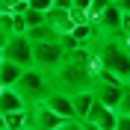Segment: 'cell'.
Returning <instances> with one entry per match:
<instances>
[{"mask_svg": "<svg viewBox=\"0 0 130 130\" xmlns=\"http://www.w3.org/2000/svg\"><path fill=\"white\" fill-rule=\"evenodd\" d=\"M12 89L24 98L27 106H36V104H44V98L53 92V86H50V77L44 71H39V68H24V74L18 77V83Z\"/></svg>", "mask_w": 130, "mask_h": 130, "instance_id": "6da1fadb", "label": "cell"}, {"mask_svg": "<svg viewBox=\"0 0 130 130\" xmlns=\"http://www.w3.org/2000/svg\"><path fill=\"white\" fill-rule=\"evenodd\" d=\"M65 56H68V50H65L62 39L59 41H44V44H32V68L44 71L47 77L65 62Z\"/></svg>", "mask_w": 130, "mask_h": 130, "instance_id": "7a4b0ae2", "label": "cell"}, {"mask_svg": "<svg viewBox=\"0 0 130 130\" xmlns=\"http://www.w3.org/2000/svg\"><path fill=\"white\" fill-rule=\"evenodd\" d=\"M124 92H127V86H124V83H118L112 74H106V71H98L95 83H92V98H95L98 104L109 106V109H115V106H118V101H121Z\"/></svg>", "mask_w": 130, "mask_h": 130, "instance_id": "3957f363", "label": "cell"}, {"mask_svg": "<svg viewBox=\"0 0 130 130\" xmlns=\"http://www.w3.org/2000/svg\"><path fill=\"white\" fill-rule=\"evenodd\" d=\"M3 59L21 65V68H32V41L27 39V32H12L3 44Z\"/></svg>", "mask_w": 130, "mask_h": 130, "instance_id": "277c9868", "label": "cell"}, {"mask_svg": "<svg viewBox=\"0 0 130 130\" xmlns=\"http://www.w3.org/2000/svg\"><path fill=\"white\" fill-rule=\"evenodd\" d=\"M59 127H62V118L50 112L44 104L27 106V130H59Z\"/></svg>", "mask_w": 130, "mask_h": 130, "instance_id": "5b68a950", "label": "cell"}, {"mask_svg": "<svg viewBox=\"0 0 130 130\" xmlns=\"http://www.w3.org/2000/svg\"><path fill=\"white\" fill-rule=\"evenodd\" d=\"M115 121H118V112L109 109V106H104V104H98V101L92 104L89 115H86V124H92L98 130H115Z\"/></svg>", "mask_w": 130, "mask_h": 130, "instance_id": "8992f818", "label": "cell"}, {"mask_svg": "<svg viewBox=\"0 0 130 130\" xmlns=\"http://www.w3.org/2000/svg\"><path fill=\"white\" fill-rule=\"evenodd\" d=\"M44 106L50 112H56L62 121H77L74 118V106H71V95H62V92H50L44 98Z\"/></svg>", "mask_w": 130, "mask_h": 130, "instance_id": "52a82bcc", "label": "cell"}, {"mask_svg": "<svg viewBox=\"0 0 130 130\" xmlns=\"http://www.w3.org/2000/svg\"><path fill=\"white\" fill-rule=\"evenodd\" d=\"M27 104H24V98L18 95L12 86H6V89H0V112L9 115V112H24Z\"/></svg>", "mask_w": 130, "mask_h": 130, "instance_id": "ba28073f", "label": "cell"}, {"mask_svg": "<svg viewBox=\"0 0 130 130\" xmlns=\"http://www.w3.org/2000/svg\"><path fill=\"white\" fill-rule=\"evenodd\" d=\"M92 104H95V98H92V89H86V92H77V95H71L74 118H77V121H86V115H89Z\"/></svg>", "mask_w": 130, "mask_h": 130, "instance_id": "9c48e42d", "label": "cell"}, {"mask_svg": "<svg viewBox=\"0 0 130 130\" xmlns=\"http://www.w3.org/2000/svg\"><path fill=\"white\" fill-rule=\"evenodd\" d=\"M27 39H30L32 44H44V41H59L62 36H59V32L53 30L47 21H44L41 27H32V30H27Z\"/></svg>", "mask_w": 130, "mask_h": 130, "instance_id": "30bf717a", "label": "cell"}, {"mask_svg": "<svg viewBox=\"0 0 130 130\" xmlns=\"http://www.w3.org/2000/svg\"><path fill=\"white\" fill-rule=\"evenodd\" d=\"M21 74H24V68H21V65L9 62V59H0V89H6V86H15Z\"/></svg>", "mask_w": 130, "mask_h": 130, "instance_id": "8fae6325", "label": "cell"}, {"mask_svg": "<svg viewBox=\"0 0 130 130\" xmlns=\"http://www.w3.org/2000/svg\"><path fill=\"white\" fill-rule=\"evenodd\" d=\"M6 130H27V109L24 112H9L6 115Z\"/></svg>", "mask_w": 130, "mask_h": 130, "instance_id": "7c38bea8", "label": "cell"}, {"mask_svg": "<svg viewBox=\"0 0 130 130\" xmlns=\"http://www.w3.org/2000/svg\"><path fill=\"white\" fill-rule=\"evenodd\" d=\"M109 3H115V0H92V3H89V21H95V18L101 15Z\"/></svg>", "mask_w": 130, "mask_h": 130, "instance_id": "4fadbf2b", "label": "cell"}, {"mask_svg": "<svg viewBox=\"0 0 130 130\" xmlns=\"http://www.w3.org/2000/svg\"><path fill=\"white\" fill-rule=\"evenodd\" d=\"M115 112H118V115H130V86H127V92L121 95V101H118V106H115Z\"/></svg>", "mask_w": 130, "mask_h": 130, "instance_id": "5bb4252c", "label": "cell"}, {"mask_svg": "<svg viewBox=\"0 0 130 130\" xmlns=\"http://www.w3.org/2000/svg\"><path fill=\"white\" fill-rule=\"evenodd\" d=\"M27 6H30V9H36V12H50L53 0H27Z\"/></svg>", "mask_w": 130, "mask_h": 130, "instance_id": "9a60e30c", "label": "cell"}, {"mask_svg": "<svg viewBox=\"0 0 130 130\" xmlns=\"http://www.w3.org/2000/svg\"><path fill=\"white\" fill-rule=\"evenodd\" d=\"M50 9H56V12H74V0H53Z\"/></svg>", "mask_w": 130, "mask_h": 130, "instance_id": "2e32d148", "label": "cell"}, {"mask_svg": "<svg viewBox=\"0 0 130 130\" xmlns=\"http://www.w3.org/2000/svg\"><path fill=\"white\" fill-rule=\"evenodd\" d=\"M118 32H121L124 39H130V15H124V12H121V30Z\"/></svg>", "mask_w": 130, "mask_h": 130, "instance_id": "e0dca14e", "label": "cell"}, {"mask_svg": "<svg viewBox=\"0 0 130 130\" xmlns=\"http://www.w3.org/2000/svg\"><path fill=\"white\" fill-rule=\"evenodd\" d=\"M115 130H130V115H118V121H115Z\"/></svg>", "mask_w": 130, "mask_h": 130, "instance_id": "ac0fdd59", "label": "cell"}, {"mask_svg": "<svg viewBox=\"0 0 130 130\" xmlns=\"http://www.w3.org/2000/svg\"><path fill=\"white\" fill-rule=\"evenodd\" d=\"M59 130H86V127H83V121H62Z\"/></svg>", "mask_w": 130, "mask_h": 130, "instance_id": "d6986e66", "label": "cell"}, {"mask_svg": "<svg viewBox=\"0 0 130 130\" xmlns=\"http://www.w3.org/2000/svg\"><path fill=\"white\" fill-rule=\"evenodd\" d=\"M115 6L121 9L124 15H130V0H115Z\"/></svg>", "mask_w": 130, "mask_h": 130, "instance_id": "ffe728a7", "label": "cell"}, {"mask_svg": "<svg viewBox=\"0 0 130 130\" xmlns=\"http://www.w3.org/2000/svg\"><path fill=\"white\" fill-rule=\"evenodd\" d=\"M9 36H12V32H9L6 27H0V50H3V44H6V39H9Z\"/></svg>", "mask_w": 130, "mask_h": 130, "instance_id": "44dd1931", "label": "cell"}, {"mask_svg": "<svg viewBox=\"0 0 130 130\" xmlns=\"http://www.w3.org/2000/svg\"><path fill=\"white\" fill-rule=\"evenodd\" d=\"M0 130H6V115L0 112Z\"/></svg>", "mask_w": 130, "mask_h": 130, "instance_id": "7402d4cb", "label": "cell"}]
</instances>
